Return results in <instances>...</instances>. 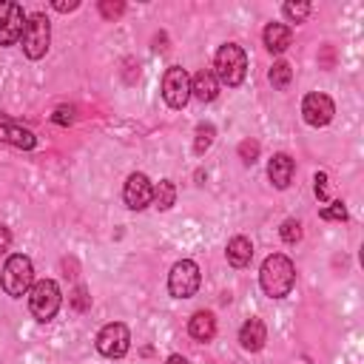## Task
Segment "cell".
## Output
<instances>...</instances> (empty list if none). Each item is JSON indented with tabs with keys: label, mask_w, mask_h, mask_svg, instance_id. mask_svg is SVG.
I'll return each mask as SVG.
<instances>
[{
	"label": "cell",
	"mask_w": 364,
	"mask_h": 364,
	"mask_svg": "<svg viewBox=\"0 0 364 364\" xmlns=\"http://www.w3.org/2000/svg\"><path fill=\"white\" fill-rule=\"evenodd\" d=\"M259 284L270 299H284L290 296L293 284H296V264L284 256V253H270L262 262L259 270Z\"/></svg>",
	"instance_id": "1"
},
{
	"label": "cell",
	"mask_w": 364,
	"mask_h": 364,
	"mask_svg": "<svg viewBox=\"0 0 364 364\" xmlns=\"http://www.w3.org/2000/svg\"><path fill=\"white\" fill-rule=\"evenodd\" d=\"M213 74H216L219 82H225L230 88L242 85V80L247 74V54H245V48L236 46V43L219 46V51L213 57Z\"/></svg>",
	"instance_id": "2"
},
{
	"label": "cell",
	"mask_w": 364,
	"mask_h": 364,
	"mask_svg": "<svg viewBox=\"0 0 364 364\" xmlns=\"http://www.w3.org/2000/svg\"><path fill=\"white\" fill-rule=\"evenodd\" d=\"M34 284V264L26 253H14L6 259L3 264V273H0V287L6 290V296L11 299H20L31 290Z\"/></svg>",
	"instance_id": "3"
},
{
	"label": "cell",
	"mask_w": 364,
	"mask_h": 364,
	"mask_svg": "<svg viewBox=\"0 0 364 364\" xmlns=\"http://www.w3.org/2000/svg\"><path fill=\"white\" fill-rule=\"evenodd\" d=\"M63 304V293H60V284L54 279H40L31 284L28 290V310L37 321H51L57 316Z\"/></svg>",
	"instance_id": "4"
},
{
	"label": "cell",
	"mask_w": 364,
	"mask_h": 364,
	"mask_svg": "<svg viewBox=\"0 0 364 364\" xmlns=\"http://www.w3.org/2000/svg\"><path fill=\"white\" fill-rule=\"evenodd\" d=\"M48 43H51V26H48V17L34 11L26 17V28H23V51L28 60H40L46 57L48 51Z\"/></svg>",
	"instance_id": "5"
},
{
	"label": "cell",
	"mask_w": 364,
	"mask_h": 364,
	"mask_svg": "<svg viewBox=\"0 0 364 364\" xmlns=\"http://www.w3.org/2000/svg\"><path fill=\"white\" fill-rule=\"evenodd\" d=\"M199 282H202L199 264L193 259H179L168 273V293L173 299H191L199 290Z\"/></svg>",
	"instance_id": "6"
},
{
	"label": "cell",
	"mask_w": 364,
	"mask_h": 364,
	"mask_svg": "<svg viewBox=\"0 0 364 364\" xmlns=\"http://www.w3.org/2000/svg\"><path fill=\"white\" fill-rule=\"evenodd\" d=\"M97 350L105 358H122L131 350V333L122 321H108L100 333H97Z\"/></svg>",
	"instance_id": "7"
},
{
	"label": "cell",
	"mask_w": 364,
	"mask_h": 364,
	"mask_svg": "<svg viewBox=\"0 0 364 364\" xmlns=\"http://www.w3.org/2000/svg\"><path fill=\"white\" fill-rule=\"evenodd\" d=\"M162 100L171 108H185L191 100V77L182 65H171L162 77Z\"/></svg>",
	"instance_id": "8"
},
{
	"label": "cell",
	"mask_w": 364,
	"mask_h": 364,
	"mask_svg": "<svg viewBox=\"0 0 364 364\" xmlns=\"http://www.w3.org/2000/svg\"><path fill=\"white\" fill-rule=\"evenodd\" d=\"M26 14L14 0H0V46H14L23 37Z\"/></svg>",
	"instance_id": "9"
},
{
	"label": "cell",
	"mask_w": 364,
	"mask_h": 364,
	"mask_svg": "<svg viewBox=\"0 0 364 364\" xmlns=\"http://www.w3.org/2000/svg\"><path fill=\"white\" fill-rule=\"evenodd\" d=\"M333 114H336V105H333V100H330L327 94H321V91H310V94L301 100V117H304V122L313 125V128H324V125L333 119Z\"/></svg>",
	"instance_id": "10"
},
{
	"label": "cell",
	"mask_w": 364,
	"mask_h": 364,
	"mask_svg": "<svg viewBox=\"0 0 364 364\" xmlns=\"http://www.w3.org/2000/svg\"><path fill=\"white\" fill-rule=\"evenodd\" d=\"M122 199H125V205H128L131 210L148 208L151 199H154V185H151V179H148L145 173H131V176L125 179V188H122Z\"/></svg>",
	"instance_id": "11"
},
{
	"label": "cell",
	"mask_w": 364,
	"mask_h": 364,
	"mask_svg": "<svg viewBox=\"0 0 364 364\" xmlns=\"http://www.w3.org/2000/svg\"><path fill=\"white\" fill-rule=\"evenodd\" d=\"M219 94V80L213 74V68H199L191 77V97H196L199 102H213Z\"/></svg>",
	"instance_id": "12"
},
{
	"label": "cell",
	"mask_w": 364,
	"mask_h": 364,
	"mask_svg": "<svg viewBox=\"0 0 364 364\" xmlns=\"http://www.w3.org/2000/svg\"><path fill=\"white\" fill-rule=\"evenodd\" d=\"M293 173H296V162L287 154H273V159L267 162V176L273 182V188L284 191L293 182Z\"/></svg>",
	"instance_id": "13"
},
{
	"label": "cell",
	"mask_w": 364,
	"mask_h": 364,
	"mask_svg": "<svg viewBox=\"0 0 364 364\" xmlns=\"http://www.w3.org/2000/svg\"><path fill=\"white\" fill-rule=\"evenodd\" d=\"M267 341V327L262 318H247L239 330V344L247 350V353H259Z\"/></svg>",
	"instance_id": "14"
},
{
	"label": "cell",
	"mask_w": 364,
	"mask_h": 364,
	"mask_svg": "<svg viewBox=\"0 0 364 364\" xmlns=\"http://www.w3.org/2000/svg\"><path fill=\"white\" fill-rule=\"evenodd\" d=\"M264 48L273 51V54H282L290 48V40H293V31L287 23H267L264 26Z\"/></svg>",
	"instance_id": "15"
},
{
	"label": "cell",
	"mask_w": 364,
	"mask_h": 364,
	"mask_svg": "<svg viewBox=\"0 0 364 364\" xmlns=\"http://www.w3.org/2000/svg\"><path fill=\"white\" fill-rule=\"evenodd\" d=\"M188 333L196 338V341H210L216 336V316L210 310H196L188 321Z\"/></svg>",
	"instance_id": "16"
},
{
	"label": "cell",
	"mask_w": 364,
	"mask_h": 364,
	"mask_svg": "<svg viewBox=\"0 0 364 364\" xmlns=\"http://www.w3.org/2000/svg\"><path fill=\"white\" fill-rule=\"evenodd\" d=\"M0 142H9L14 148H34L37 145V136L28 131V128H20V125H11V122H0Z\"/></svg>",
	"instance_id": "17"
},
{
	"label": "cell",
	"mask_w": 364,
	"mask_h": 364,
	"mask_svg": "<svg viewBox=\"0 0 364 364\" xmlns=\"http://www.w3.org/2000/svg\"><path fill=\"white\" fill-rule=\"evenodd\" d=\"M225 256H228V262H230L233 267H247L250 259H253V242H250L247 236H233V239L228 242Z\"/></svg>",
	"instance_id": "18"
},
{
	"label": "cell",
	"mask_w": 364,
	"mask_h": 364,
	"mask_svg": "<svg viewBox=\"0 0 364 364\" xmlns=\"http://www.w3.org/2000/svg\"><path fill=\"white\" fill-rule=\"evenodd\" d=\"M159 210H168V208H173V202H176V185L171 182V179H159V185H154V199H151Z\"/></svg>",
	"instance_id": "19"
},
{
	"label": "cell",
	"mask_w": 364,
	"mask_h": 364,
	"mask_svg": "<svg viewBox=\"0 0 364 364\" xmlns=\"http://www.w3.org/2000/svg\"><path fill=\"white\" fill-rule=\"evenodd\" d=\"M267 80L273 82V88L284 91V88L290 85V80H293V68H290V63H287V60H276V63L270 65V71H267Z\"/></svg>",
	"instance_id": "20"
},
{
	"label": "cell",
	"mask_w": 364,
	"mask_h": 364,
	"mask_svg": "<svg viewBox=\"0 0 364 364\" xmlns=\"http://www.w3.org/2000/svg\"><path fill=\"white\" fill-rule=\"evenodd\" d=\"M213 136H216V128L210 122H199L196 125V136H193V151L202 156L210 145H213Z\"/></svg>",
	"instance_id": "21"
},
{
	"label": "cell",
	"mask_w": 364,
	"mask_h": 364,
	"mask_svg": "<svg viewBox=\"0 0 364 364\" xmlns=\"http://www.w3.org/2000/svg\"><path fill=\"white\" fill-rule=\"evenodd\" d=\"M310 9H313L310 3H284V6H282L284 17H287V20H293V23H301V20H307Z\"/></svg>",
	"instance_id": "22"
},
{
	"label": "cell",
	"mask_w": 364,
	"mask_h": 364,
	"mask_svg": "<svg viewBox=\"0 0 364 364\" xmlns=\"http://www.w3.org/2000/svg\"><path fill=\"white\" fill-rule=\"evenodd\" d=\"M279 236H282V242L296 245V242L301 239V225H299L296 219H284V222H282V228H279Z\"/></svg>",
	"instance_id": "23"
},
{
	"label": "cell",
	"mask_w": 364,
	"mask_h": 364,
	"mask_svg": "<svg viewBox=\"0 0 364 364\" xmlns=\"http://www.w3.org/2000/svg\"><path fill=\"white\" fill-rule=\"evenodd\" d=\"M239 159H242L245 165H253V162L259 159V142H256V139H242V142H239Z\"/></svg>",
	"instance_id": "24"
},
{
	"label": "cell",
	"mask_w": 364,
	"mask_h": 364,
	"mask_svg": "<svg viewBox=\"0 0 364 364\" xmlns=\"http://www.w3.org/2000/svg\"><path fill=\"white\" fill-rule=\"evenodd\" d=\"M318 216H321V219L344 222V219H347V208H344V202H330L327 208H321V210H318Z\"/></svg>",
	"instance_id": "25"
},
{
	"label": "cell",
	"mask_w": 364,
	"mask_h": 364,
	"mask_svg": "<svg viewBox=\"0 0 364 364\" xmlns=\"http://www.w3.org/2000/svg\"><path fill=\"white\" fill-rule=\"evenodd\" d=\"M122 11H125V3H119V0H114V3H111V0H102V3H100V14H102L105 20H117Z\"/></svg>",
	"instance_id": "26"
},
{
	"label": "cell",
	"mask_w": 364,
	"mask_h": 364,
	"mask_svg": "<svg viewBox=\"0 0 364 364\" xmlns=\"http://www.w3.org/2000/svg\"><path fill=\"white\" fill-rule=\"evenodd\" d=\"M71 307L80 310V313L91 307V296L85 293V287H77V290H74V296H71Z\"/></svg>",
	"instance_id": "27"
},
{
	"label": "cell",
	"mask_w": 364,
	"mask_h": 364,
	"mask_svg": "<svg viewBox=\"0 0 364 364\" xmlns=\"http://www.w3.org/2000/svg\"><path fill=\"white\" fill-rule=\"evenodd\" d=\"M313 182H316V185H313L316 196H318L321 202H327V199H330V193H327V173H324V171H318V173L313 176Z\"/></svg>",
	"instance_id": "28"
},
{
	"label": "cell",
	"mask_w": 364,
	"mask_h": 364,
	"mask_svg": "<svg viewBox=\"0 0 364 364\" xmlns=\"http://www.w3.org/2000/svg\"><path fill=\"white\" fill-rule=\"evenodd\" d=\"M51 119H54L57 125H71V122H74V108H65V105H60V108L51 114Z\"/></svg>",
	"instance_id": "29"
},
{
	"label": "cell",
	"mask_w": 364,
	"mask_h": 364,
	"mask_svg": "<svg viewBox=\"0 0 364 364\" xmlns=\"http://www.w3.org/2000/svg\"><path fill=\"white\" fill-rule=\"evenodd\" d=\"M11 247V230L6 225H0V253H6Z\"/></svg>",
	"instance_id": "30"
},
{
	"label": "cell",
	"mask_w": 364,
	"mask_h": 364,
	"mask_svg": "<svg viewBox=\"0 0 364 364\" xmlns=\"http://www.w3.org/2000/svg\"><path fill=\"white\" fill-rule=\"evenodd\" d=\"M77 6H80L77 0H68V3H65V0H54V3H51V9H57V11H74Z\"/></svg>",
	"instance_id": "31"
},
{
	"label": "cell",
	"mask_w": 364,
	"mask_h": 364,
	"mask_svg": "<svg viewBox=\"0 0 364 364\" xmlns=\"http://www.w3.org/2000/svg\"><path fill=\"white\" fill-rule=\"evenodd\" d=\"M165 364H188V358H185V355H168Z\"/></svg>",
	"instance_id": "32"
}]
</instances>
